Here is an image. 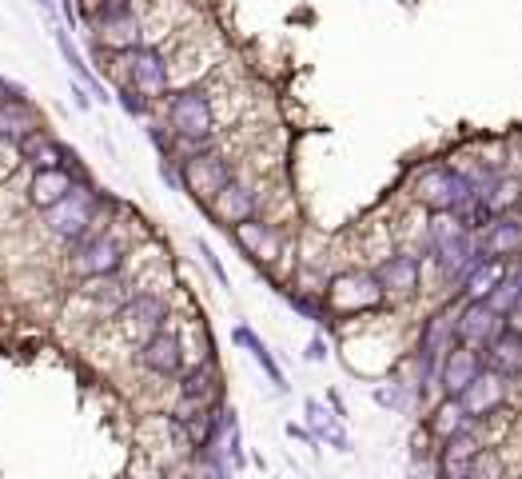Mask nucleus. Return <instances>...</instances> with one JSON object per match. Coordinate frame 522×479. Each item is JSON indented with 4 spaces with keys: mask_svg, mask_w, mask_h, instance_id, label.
Returning a JSON list of instances; mask_svg holds the SVG:
<instances>
[{
    "mask_svg": "<svg viewBox=\"0 0 522 479\" xmlns=\"http://www.w3.org/2000/svg\"><path fill=\"white\" fill-rule=\"evenodd\" d=\"M415 196L431 212H463L475 200V184H471V176H463L447 164H431L415 176Z\"/></svg>",
    "mask_w": 522,
    "mask_h": 479,
    "instance_id": "1",
    "label": "nucleus"
},
{
    "mask_svg": "<svg viewBox=\"0 0 522 479\" xmlns=\"http://www.w3.org/2000/svg\"><path fill=\"white\" fill-rule=\"evenodd\" d=\"M100 204H104V196L88 184V180H80L60 204H52L44 216H48V232L52 236H60V240H80V236H88L92 232V224H96V212H100Z\"/></svg>",
    "mask_w": 522,
    "mask_h": 479,
    "instance_id": "2",
    "label": "nucleus"
},
{
    "mask_svg": "<svg viewBox=\"0 0 522 479\" xmlns=\"http://www.w3.org/2000/svg\"><path fill=\"white\" fill-rule=\"evenodd\" d=\"M387 296V288L379 284L375 272H339L327 280L323 288V304L339 316H355V312H371L379 308Z\"/></svg>",
    "mask_w": 522,
    "mask_h": 479,
    "instance_id": "3",
    "label": "nucleus"
},
{
    "mask_svg": "<svg viewBox=\"0 0 522 479\" xmlns=\"http://www.w3.org/2000/svg\"><path fill=\"white\" fill-rule=\"evenodd\" d=\"M232 180V168L208 148V152H192V156H184L180 160V188L196 200V204H212L216 200V192L224 188Z\"/></svg>",
    "mask_w": 522,
    "mask_h": 479,
    "instance_id": "4",
    "label": "nucleus"
},
{
    "mask_svg": "<svg viewBox=\"0 0 522 479\" xmlns=\"http://www.w3.org/2000/svg\"><path fill=\"white\" fill-rule=\"evenodd\" d=\"M72 272L84 280H100V276H116L124 268V248L112 236L88 232L80 240H72V256H68Z\"/></svg>",
    "mask_w": 522,
    "mask_h": 479,
    "instance_id": "5",
    "label": "nucleus"
},
{
    "mask_svg": "<svg viewBox=\"0 0 522 479\" xmlns=\"http://www.w3.org/2000/svg\"><path fill=\"white\" fill-rule=\"evenodd\" d=\"M168 120H172V132L180 140H212V132H216V112H212V104H208V96L200 88H188V92L172 96Z\"/></svg>",
    "mask_w": 522,
    "mask_h": 479,
    "instance_id": "6",
    "label": "nucleus"
},
{
    "mask_svg": "<svg viewBox=\"0 0 522 479\" xmlns=\"http://www.w3.org/2000/svg\"><path fill=\"white\" fill-rule=\"evenodd\" d=\"M116 320H120V328H124V336L132 344H144V340H152L168 324V304L160 296H152V292H136V296L124 300Z\"/></svg>",
    "mask_w": 522,
    "mask_h": 479,
    "instance_id": "7",
    "label": "nucleus"
},
{
    "mask_svg": "<svg viewBox=\"0 0 522 479\" xmlns=\"http://www.w3.org/2000/svg\"><path fill=\"white\" fill-rule=\"evenodd\" d=\"M483 368H487V364H483V348L455 340V344L443 352V360H439V384H443L447 396H459Z\"/></svg>",
    "mask_w": 522,
    "mask_h": 479,
    "instance_id": "8",
    "label": "nucleus"
},
{
    "mask_svg": "<svg viewBox=\"0 0 522 479\" xmlns=\"http://www.w3.org/2000/svg\"><path fill=\"white\" fill-rule=\"evenodd\" d=\"M168 60L156 52V48H132L128 52V84L136 88V92H144L148 100H160L164 92H168Z\"/></svg>",
    "mask_w": 522,
    "mask_h": 479,
    "instance_id": "9",
    "label": "nucleus"
},
{
    "mask_svg": "<svg viewBox=\"0 0 522 479\" xmlns=\"http://www.w3.org/2000/svg\"><path fill=\"white\" fill-rule=\"evenodd\" d=\"M507 400V376H499L495 368H483L463 392H459V404L471 420H487L491 412H499Z\"/></svg>",
    "mask_w": 522,
    "mask_h": 479,
    "instance_id": "10",
    "label": "nucleus"
},
{
    "mask_svg": "<svg viewBox=\"0 0 522 479\" xmlns=\"http://www.w3.org/2000/svg\"><path fill=\"white\" fill-rule=\"evenodd\" d=\"M16 148H20V160H28L32 168H72L76 176H84L80 172V156L76 152H68L60 140H52L48 132H44V124L40 128H32L24 140H16Z\"/></svg>",
    "mask_w": 522,
    "mask_h": 479,
    "instance_id": "11",
    "label": "nucleus"
},
{
    "mask_svg": "<svg viewBox=\"0 0 522 479\" xmlns=\"http://www.w3.org/2000/svg\"><path fill=\"white\" fill-rule=\"evenodd\" d=\"M503 328H507V324H503V312H495L487 300H467V308L459 312V340H463V344L487 348Z\"/></svg>",
    "mask_w": 522,
    "mask_h": 479,
    "instance_id": "12",
    "label": "nucleus"
},
{
    "mask_svg": "<svg viewBox=\"0 0 522 479\" xmlns=\"http://www.w3.org/2000/svg\"><path fill=\"white\" fill-rule=\"evenodd\" d=\"M140 364L152 372V376H180V368H184V348H180V336L176 332H168V328H160L152 340H144L140 344Z\"/></svg>",
    "mask_w": 522,
    "mask_h": 479,
    "instance_id": "13",
    "label": "nucleus"
},
{
    "mask_svg": "<svg viewBox=\"0 0 522 479\" xmlns=\"http://www.w3.org/2000/svg\"><path fill=\"white\" fill-rule=\"evenodd\" d=\"M80 180H88V176H76L72 168H36V172H32V184H28V200H32L40 212H48V208L60 204Z\"/></svg>",
    "mask_w": 522,
    "mask_h": 479,
    "instance_id": "14",
    "label": "nucleus"
},
{
    "mask_svg": "<svg viewBox=\"0 0 522 479\" xmlns=\"http://www.w3.org/2000/svg\"><path fill=\"white\" fill-rule=\"evenodd\" d=\"M96 44L100 48H108V52H132V48H140V16H136V8H124V12H116V16H108V20H100L96 28Z\"/></svg>",
    "mask_w": 522,
    "mask_h": 479,
    "instance_id": "15",
    "label": "nucleus"
},
{
    "mask_svg": "<svg viewBox=\"0 0 522 479\" xmlns=\"http://www.w3.org/2000/svg\"><path fill=\"white\" fill-rule=\"evenodd\" d=\"M208 212H212L224 228H232V224L256 216V192H248L240 180H228V184L216 192V200L208 204Z\"/></svg>",
    "mask_w": 522,
    "mask_h": 479,
    "instance_id": "16",
    "label": "nucleus"
},
{
    "mask_svg": "<svg viewBox=\"0 0 522 479\" xmlns=\"http://www.w3.org/2000/svg\"><path fill=\"white\" fill-rule=\"evenodd\" d=\"M459 340V312L455 308H443L435 312L427 324H423V336H419V356L423 360H443V352Z\"/></svg>",
    "mask_w": 522,
    "mask_h": 479,
    "instance_id": "17",
    "label": "nucleus"
},
{
    "mask_svg": "<svg viewBox=\"0 0 522 479\" xmlns=\"http://www.w3.org/2000/svg\"><path fill=\"white\" fill-rule=\"evenodd\" d=\"M32 128H40V112L20 96V92H8L0 96V140H24Z\"/></svg>",
    "mask_w": 522,
    "mask_h": 479,
    "instance_id": "18",
    "label": "nucleus"
},
{
    "mask_svg": "<svg viewBox=\"0 0 522 479\" xmlns=\"http://www.w3.org/2000/svg\"><path fill=\"white\" fill-rule=\"evenodd\" d=\"M232 232V240L252 256V260H263V264H271L275 256H279V240H275V232L256 220V216H248V220H240V224H232L228 228Z\"/></svg>",
    "mask_w": 522,
    "mask_h": 479,
    "instance_id": "19",
    "label": "nucleus"
},
{
    "mask_svg": "<svg viewBox=\"0 0 522 479\" xmlns=\"http://www.w3.org/2000/svg\"><path fill=\"white\" fill-rule=\"evenodd\" d=\"M507 272H511V264H507L503 256H479V260L471 264V272L459 280V284H463V296H467V300H487Z\"/></svg>",
    "mask_w": 522,
    "mask_h": 479,
    "instance_id": "20",
    "label": "nucleus"
},
{
    "mask_svg": "<svg viewBox=\"0 0 522 479\" xmlns=\"http://www.w3.org/2000/svg\"><path fill=\"white\" fill-rule=\"evenodd\" d=\"M475 452H479V440H475L471 424L459 428V432H451V436L443 440V448H439V472H443V476H467Z\"/></svg>",
    "mask_w": 522,
    "mask_h": 479,
    "instance_id": "21",
    "label": "nucleus"
},
{
    "mask_svg": "<svg viewBox=\"0 0 522 479\" xmlns=\"http://www.w3.org/2000/svg\"><path fill=\"white\" fill-rule=\"evenodd\" d=\"M180 396H184V408H212V404H220L224 384L212 368H192L180 380Z\"/></svg>",
    "mask_w": 522,
    "mask_h": 479,
    "instance_id": "22",
    "label": "nucleus"
},
{
    "mask_svg": "<svg viewBox=\"0 0 522 479\" xmlns=\"http://www.w3.org/2000/svg\"><path fill=\"white\" fill-rule=\"evenodd\" d=\"M483 364L487 368H495L499 376H519L522 372V336L519 332H511V328H503L491 344H487V352H483Z\"/></svg>",
    "mask_w": 522,
    "mask_h": 479,
    "instance_id": "23",
    "label": "nucleus"
},
{
    "mask_svg": "<svg viewBox=\"0 0 522 479\" xmlns=\"http://www.w3.org/2000/svg\"><path fill=\"white\" fill-rule=\"evenodd\" d=\"M479 252L483 256H503V260L522 256V224L511 220V216H495L487 224V240L479 244Z\"/></svg>",
    "mask_w": 522,
    "mask_h": 479,
    "instance_id": "24",
    "label": "nucleus"
},
{
    "mask_svg": "<svg viewBox=\"0 0 522 479\" xmlns=\"http://www.w3.org/2000/svg\"><path fill=\"white\" fill-rule=\"evenodd\" d=\"M375 276H379V284L387 292H415V284H419V260L407 256V252H395V256H387L379 264Z\"/></svg>",
    "mask_w": 522,
    "mask_h": 479,
    "instance_id": "25",
    "label": "nucleus"
},
{
    "mask_svg": "<svg viewBox=\"0 0 522 479\" xmlns=\"http://www.w3.org/2000/svg\"><path fill=\"white\" fill-rule=\"evenodd\" d=\"M471 424V416L463 412V404H459V396H447L443 404H439V412L431 416V424H427V432L431 436H439V440H447L451 432H459V428H467Z\"/></svg>",
    "mask_w": 522,
    "mask_h": 479,
    "instance_id": "26",
    "label": "nucleus"
},
{
    "mask_svg": "<svg viewBox=\"0 0 522 479\" xmlns=\"http://www.w3.org/2000/svg\"><path fill=\"white\" fill-rule=\"evenodd\" d=\"M483 200H487V208L495 212V216H507L511 208H519L522 192H519V180H495V184H487V188H475Z\"/></svg>",
    "mask_w": 522,
    "mask_h": 479,
    "instance_id": "27",
    "label": "nucleus"
},
{
    "mask_svg": "<svg viewBox=\"0 0 522 479\" xmlns=\"http://www.w3.org/2000/svg\"><path fill=\"white\" fill-rule=\"evenodd\" d=\"M307 420H311V428H315V440H331L339 452H347L351 444H347V436L339 432V416H327V408L319 404V400H307Z\"/></svg>",
    "mask_w": 522,
    "mask_h": 479,
    "instance_id": "28",
    "label": "nucleus"
},
{
    "mask_svg": "<svg viewBox=\"0 0 522 479\" xmlns=\"http://www.w3.org/2000/svg\"><path fill=\"white\" fill-rule=\"evenodd\" d=\"M88 296L108 312V316H116L120 308H124V300H128V288L116 280V276H100V280H92V288H88Z\"/></svg>",
    "mask_w": 522,
    "mask_h": 479,
    "instance_id": "29",
    "label": "nucleus"
},
{
    "mask_svg": "<svg viewBox=\"0 0 522 479\" xmlns=\"http://www.w3.org/2000/svg\"><path fill=\"white\" fill-rule=\"evenodd\" d=\"M236 344H244V348H252V356H256V364H260L263 372H267V380H271V384H275L279 392L287 388V384H283V372H279V364L271 360V352L263 348V344H260V340H256V336H252V332H248V328H236Z\"/></svg>",
    "mask_w": 522,
    "mask_h": 479,
    "instance_id": "30",
    "label": "nucleus"
},
{
    "mask_svg": "<svg viewBox=\"0 0 522 479\" xmlns=\"http://www.w3.org/2000/svg\"><path fill=\"white\" fill-rule=\"evenodd\" d=\"M124 8H132V0H76V16H80L88 28H96L100 20H108V16L124 12Z\"/></svg>",
    "mask_w": 522,
    "mask_h": 479,
    "instance_id": "31",
    "label": "nucleus"
},
{
    "mask_svg": "<svg viewBox=\"0 0 522 479\" xmlns=\"http://www.w3.org/2000/svg\"><path fill=\"white\" fill-rule=\"evenodd\" d=\"M287 304H291L299 316L315 320V324H331V320H327V304H315V300H307L303 292H287Z\"/></svg>",
    "mask_w": 522,
    "mask_h": 479,
    "instance_id": "32",
    "label": "nucleus"
},
{
    "mask_svg": "<svg viewBox=\"0 0 522 479\" xmlns=\"http://www.w3.org/2000/svg\"><path fill=\"white\" fill-rule=\"evenodd\" d=\"M56 44H60V52H64V60H68V68H72V72H76V76H80L84 84H92V88H96V80H92V72H88V64H84V60H80V52L72 48V40H68L64 32H56Z\"/></svg>",
    "mask_w": 522,
    "mask_h": 479,
    "instance_id": "33",
    "label": "nucleus"
},
{
    "mask_svg": "<svg viewBox=\"0 0 522 479\" xmlns=\"http://www.w3.org/2000/svg\"><path fill=\"white\" fill-rule=\"evenodd\" d=\"M120 108H124L128 116H148V96L128 84V88H120Z\"/></svg>",
    "mask_w": 522,
    "mask_h": 479,
    "instance_id": "34",
    "label": "nucleus"
},
{
    "mask_svg": "<svg viewBox=\"0 0 522 479\" xmlns=\"http://www.w3.org/2000/svg\"><path fill=\"white\" fill-rule=\"evenodd\" d=\"M196 248H200V256H204V264H208V268H212V276H216V280H220V284H224V288H228V272H224V264H220V260H216V252H212V248H208V244H204V240H196Z\"/></svg>",
    "mask_w": 522,
    "mask_h": 479,
    "instance_id": "35",
    "label": "nucleus"
},
{
    "mask_svg": "<svg viewBox=\"0 0 522 479\" xmlns=\"http://www.w3.org/2000/svg\"><path fill=\"white\" fill-rule=\"evenodd\" d=\"M503 324H507L511 332H519V336H522V292H519V300H515V304L503 312Z\"/></svg>",
    "mask_w": 522,
    "mask_h": 479,
    "instance_id": "36",
    "label": "nucleus"
},
{
    "mask_svg": "<svg viewBox=\"0 0 522 479\" xmlns=\"http://www.w3.org/2000/svg\"><path fill=\"white\" fill-rule=\"evenodd\" d=\"M307 360H315V364L327 360V344H323V340H311V344H307Z\"/></svg>",
    "mask_w": 522,
    "mask_h": 479,
    "instance_id": "37",
    "label": "nucleus"
},
{
    "mask_svg": "<svg viewBox=\"0 0 522 479\" xmlns=\"http://www.w3.org/2000/svg\"><path fill=\"white\" fill-rule=\"evenodd\" d=\"M287 436H291V440H303V444H311V448L319 444V440H315V436H311L307 428H295V424H287Z\"/></svg>",
    "mask_w": 522,
    "mask_h": 479,
    "instance_id": "38",
    "label": "nucleus"
},
{
    "mask_svg": "<svg viewBox=\"0 0 522 479\" xmlns=\"http://www.w3.org/2000/svg\"><path fill=\"white\" fill-rule=\"evenodd\" d=\"M36 4H40V8H44V12H52V0H36Z\"/></svg>",
    "mask_w": 522,
    "mask_h": 479,
    "instance_id": "39",
    "label": "nucleus"
}]
</instances>
